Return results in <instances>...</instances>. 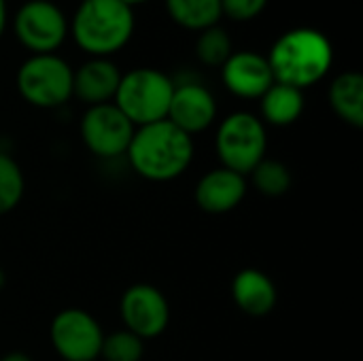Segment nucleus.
<instances>
[{
	"label": "nucleus",
	"mask_w": 363,
	"mask_h": 361,
	"mask_svg": "<svg viewBox=\"0 0 363 361\" xmlns=\"http://www.w3.org/2000/svg\"><path fill=\"white\" fill-rule=\"evenodd\" d=\"M134 172L153 183L181 177L194 160V138L168 119L134 130L125 151Z\"/></svg>",
	"instance_id": "1"
},
{
	"label": "nucleus",
	"mask_w": 363,
	"mask_h": 361,
	"mask_svg": "<svg viewBox=\"0 0 363 361\" xmlns=\"http://www.w3.org/2000/svg\"><path fill=\"white\" fill-rule=\"evenodd\" d=\"M266 57L277 83L304 91L328 77L334 64V47L323 32L304 26L281 34Z\"/></svg>",
	"instance_id": "2"
},
{
	"label": "nucleus",
	"mask_w": 363,
	"mask_h": 361,
	"mask_svg": "<svg viewBox=\"0 0 363 361\" xmlns=\"http://www.w3.org/2000/svg\"><path fill=\"white\" fill-rule=\"evenodd\" d=\"M136 28L134 9L123 0H81L68 32L81 51L91 57H111L121 51Z\"/></svg>",
	"instance_id": "3"
},
{
	"label": "nucleus",
	"mask_w": 363,
	"mask_h": 361,
	"mask_svg": "<svg viewBox=\"0 0 363 361\" xmlns=\"http://www.w3.org/2000/svg\"><path fill=\"white\" fill-rule=\"evenodd\" d=\"M174 79L157 68H134L121 74L113 104L136 126H149L168 117Z\"/></svg>",
	"instance_id": "4"
},
{
	"label": "nucleus",
	"mask_w": 363,
	"mask_h": 361,
	"mask_svg": "<svg viewBox=\"0 0 363 361\" xmlns=\"http://www.w3.org/2000/svg\"><path fill=\"white\" fill-rule=\"evenodd\" d=\"M74 70L70 64L55 55H30L15 74L19 96L36 109H57L72 98Z\"/></svg>",
	"instance_id": "5"
},
{
	"label": "nucleus",
	"mask_w": 363,
	"mask_h": 361,
	"mask_svg": "<svg viewBox=\"0 0 363 361\" xmlns=\"http://www.w3.org/2000/svg\"><path fill=\"white\" fill-rule=\"evenodd\" d=\"M215 147L221 166L245 177L262 160H266V149H268L266 126L257 115L236 111L219 123Z\"/></svg>",
	"instance_id": "6"
},
{
	"label": "nucleus",
	"mask_w": 363,
	"mask_h": 361,
	"mask_svg": "<svg viewBox=\"0 0 363 361\" xmlns=\"http://www.w3.org/2000/svg\"><path fill=\"white\" fill-rule=\"evenodd\" d=\"M13 34L32 55L55 53L68 36V19L51 0H28L15 11Z\"/></svg>",
	"instance_id": "7"
},
{
	"label": "nucleus",
	"mask_w": 363,
	"mask_h": 361,
	"mask_svg": "<svg viewBox=\"0 0 363 361\" xmlns=\"http://www.w3.org/2000/svg\"><path fill=\"white\" fill-rule=\"evenodd\" d=\"M49 338L64 361H96L100 357L104 332L83 309H64L53 317Z\"/></svg>",
	"instance_id": "8"
},
{
	"label": "nucleus",
	"mask_w": 363,
	"mask_h": 361,
	"mask_svg": "<svg viewBox=\"0 0 363 361\" xmlns=\"http://www.w3.org/2000/svg\"><path fill=\"white\" fill-rule=\"evenodd\" d=\"M136 126L113 104L89 106L81 117L83 145L98 157L111 160L128 151Z\"/></svg>",
	"instance_id": "9"
},
{
	"label": "nucleus",
	"mask_w": 363,
	"mask_h": 361,
	"mask_svg": "<svg viewBox=\"0 0 363 361\" xmlns=\"http://www.w3.org/2000/svg\"><path fill=\"white\" fill-rule=\"evenodd\" d=\"M119 313L125 330L143 340L160 336L170 321V306L166 296L147 283H136L123 291Z\"/></svg>",
	"instance_id": "10"
},
{
	"label": "nucleus",
	"mask_w": 363,
	"mask_h": 361,
	"mask_svg": "<svg viewBox=\"0 0 363 361\" xmlns=\"http://www.w3.org/2000/svg\"><path fill=\"white\" fill-rule=\"evenodd\" d=\"M166 119L194 138V134L208 130L217 119V100L200 81H174Z\"/></svg>",
	"instance_id": "11"
},
{
	"label": "nucleus",
	"mask_w": 363,
	"mask_h": 361,
	"mask_svg": "<svg viewBox=\"0 0 363 361\" xmlns=\"http://www.w3.org/2000/svg\"><path fill=\"white\" fill-rule=\"evenodd\" d=\"M221 81L242 100H259L274 83L268 57L257 51H234L221 66Z\"/></svg>",
	"instance_id": "12"
},
{
	"label": "nucleus",
	"mask_w": 363,
	"mask_h": 361,
	"mask_svg": "<svg viewBox=\"0 0 363 361\" xmlns=\"http://www.w3.org/2000/svg\"><path fill=\"white\" fill-rule=\"evenodd\" d=\"M247 196V181L242 174L228 170V168H215L208 170L196 187V202L204 213L211 215H223L234 211Z\"/></svg>",
	"instance_id": "13"
},
{
	"label": "nucleus",
	"mask_w": 363,
	"mask_h": 361,
	"mask_svg": "<svg viewBox=\"0 0 363 361\" xmlns=\"http://www.w3.org/2000/svg\"><path fill=\"white\" fill-rule=\"evenodd\" d=\"M121 81V70L108 57H89L74 70L72 96L81 102L96 106L113 102Z\"/></svg>",
	"instance_id": "14"
},
{
	"label": "nucleus",
	"mask_w": 363,
	"mask_h": 361,
	"mask_svg": "<svg viewBox=\"0 0 363 361\" xmlns=\"http://www.w3.org/2000/svg\"><path fill=\"white\" fill-rule=\"evenodd\" d=\"M232 298L245 315L264 317L277 306V287L266 272L245 268L232 281Z\"/></svg>",
	"instance_id": "15"
},
{
	"label": "nucleus",
	"mask_w": 363,
	"mask_h": 361,
	"mask_svg": "<svg viewBox=\"0 0 363 361\" xmlns=\"http://www.w3.org/2000/svg\"><path fill=\"white\" fill-rule=\"evenodd\" d=\"M332 111L349 126H363V77L357 70L340 72L328 91Z\"/></svg>",
	"instance_id": "16"
},
{
	"label": "nucleus",
	"mask_w": 363,
	"mask_h": 361,
	"mask_svg": "<svg viewBox=\"0 0 363 361\" xmlns=\"http://www.w3.org/2000/svg\"><path fill=\"white\" fill-rule=\"evenodd\" d=\"M259 102H262V119L279 128L296 123L304 113V91L277 81L259 98Z\"/></svg>",
	"instance_id": "17"
},
{
	"label": "nucleus",
	"mask_w": 363,
	"mask_h": 361,
	"mask_svg": "<svg viewBox=\"0 0 363 361\" xmlns=\"http://www.w3.org/2000/svg\"><path fill=\"white\" fill-rule=\"evenodd\" d=\"M170 19L189 32H202L217 26L223 17L221 0H164Z\"/></svg>",
	"instance_id": "18"
},
{
	"label": "nucleus",
	"mask_w": 363,
	"mask_h": 361,
	"mask_svg": "<svg viewBox=\"0 0 363 361\" xmlns=\"http://www.w3.org/2000/svg\"><path fill=\"white\" fill-rule=\"evenodd\" d=\"M232 53H234L232 36L219 23L217 26H211V28H206L202 32H198L196 55H198V60L204 66L221 68Z\"/></svg>",
	"instance_id": "19"
},
{
	"label": "nucleus",
	"mask_w": 363,
	"mask_h": 361,
	"mask_svg": "<svg viewBox=\"0 0 363 361\" xmlns=\"http://www.w3.org/2000/svg\"><path fill=\"white\" fill-rule=\"evenodd\" d=\"M249 174L253 179L255 189L270 198H279L287 194L291 187V172L279 160H262Z\"/></svg>",
	"instance_id": "20"
},
{
	"label": "nucleus",
	"mask_w": 363,
	"mask_h": 361,
	"mask_svg": "<svg viewBox=\"0 0 363 361\" xmlns=\"http://www.w3.org/2000/svg\"><path fill=\"white\" fill-rule=\"evenodd\" d=\"M23 172L19 164L6 155L0 153V215L11 213L23 198Z\"/></svg>",
	"instance_id": "21"
},
{
	"label": "nucleus",
	"mask_w": 363,
	"mask_h": 361,
	"mask_svg": "<svg viewBox=\"0 0 363 361\" xmlns=\"http://www.w3.org/2000/svg\"><path fill=\"white\" fill-rule=\"evenodd\" d=\"M145 355V340L128 330L104 336L100 357L104 361H140Z\"/></svg>",
	"instance_id": "22"
},
{
	"label": "nucleus",
	"mask_w": 363,
	"mask_h": 361,
	"mask_svg": "<svg viewBox=\"0 0 363 361\" xmlns=\"http://www.w3.org/2000/svg\"><path fill=\"white\" fill-rule=\"evenodd\" d=\"M268 0H221V13L234 21H251L259 17Z\"/></svg>",
	"instance_id": "23"
},
{
	"label": "nucleus",
	"mask_w": 363,
	"mask_h": 361,
	"mask_svg": "<svg viewBox=\"0 0 363 361\" xmlns=\"http://www.w3.org/2000/svg\"><path fill=\"white\" fill-rule=\"evenodd\" d=\"M6 28V0H0V38Z\"/></svg>",
	"instance_id": "24"
},
{
	"label": "nucleus",
	"mask_w": 363,
	"mask_h": 361,
	"mask_svg": "<svg viewBox=\"0 0 363 361\" xmlns=\"http://www.w3.org/2000/svg\"><path fill=\"white\" fill-rule=\"evenodd\" d=\"M0 361H32L26 353H19V351H13V353H6Z\"/></svg>",
	"instance_id": "25"
},
{
	"label": "nucleus",
	"mask_w": 363,
	"mask_h": 361,
	"mask_svg": "<svg viewBox=\"0 0 363 361\" xmlns=\"http://www.w3.org/2000/svg\"><path fill=\"white\" fill-rule=\"evenodd\" d=\"M123 2H125V4H130V6L134 9L136 4H145V2H149V0H123Z\"/></svg>",
	"instance_id": "26"
},
{
	"label": "nucleus",
	"mask_w": 363,
	"mask_h": 361,
	"mask_svg": "<svg viewBox=\"0 0 363 361\" xmlns=\"http://www.w3.org/2000/svg\"><path fill=\"white\" fill-rule=\"evenodd\" d=\"M4 283H6V277H4V272L0 270V289L4 287Z\"/></svg>",
	"instance_id": "27"
}]
</instances>
